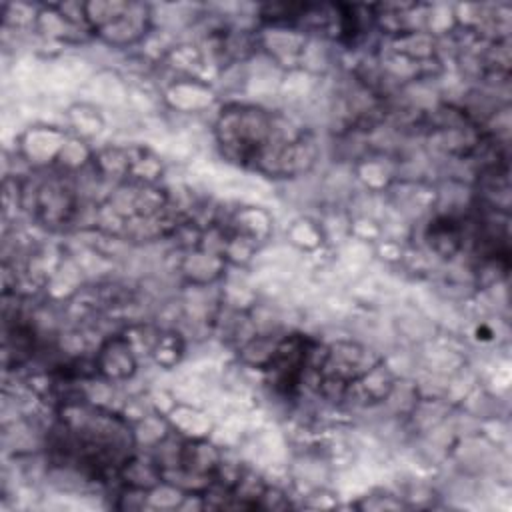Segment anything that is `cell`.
<instances>
[{
  "mask_svg": "<svg viewBox=\"0 0 512 512\" xmlns=\"http://www.w3.org/2000/svg\"><path fill=\"white\" fill-rule=\"evenodd\" d=\"M52 448L66 464L104 478L130 462L132 434L128 424L110 412L70 406L54 428Z\"/></svg>",
  "mask_w": 512,
  "mask_h": 512,
  "instance_id": "2",
  "label": "cell"
},
{
  "mask_svg": "<svg viewBox=\"0 0 512 512\" xmlns=\"http://www.w3.org/2000/svg\"><path fill=\"white\" fill-rule=\"evenodd\" d=\"M216 134L226 158L266 176H292L314 160V140L306 128L258 106L222 110Z\"/></svg>",
  "mask_w": 512,
  "mask_h": 512,
  "instance_id": "1",
  "label": "cell"
}]
</instances>
